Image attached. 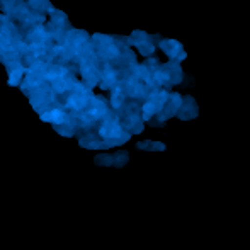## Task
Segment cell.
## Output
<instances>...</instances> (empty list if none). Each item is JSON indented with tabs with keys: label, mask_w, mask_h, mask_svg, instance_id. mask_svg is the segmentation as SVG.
I'll list each match as a JSON object with an SVG mask.
<instances>
[{
	"label": "cell",
	"mask_w": 250,
	"mask_h": 250,
	"mask_svg": "<svg viewBox=\"0 0 250 250\" xmlns=\"http://www.w3.org/2000/svg\"><path fill=\"white\" fill-rule=\"evenodd\" d=\"M77 68V75H79L80 82L85 85V89L92 90L94 87L99 85V79H101V62L97 60L96 55H90L89 58L82 60Z\"/></svg>",
	"instance_id": "277c9868"
},
{
	"label": "cell",
	"mask_w": 250,
	"mask_h": 250,
	"mask_svg": "<svg viewBox=\"0 0 250 250\" xmlns=\"http://www.w3.org/2000/svg\"><path fill=\"white\" fill-rule=\"evenodd\" d=\"M26 3L33 12L40 14V16H44V17H48L53 10H55V7L51 5L50 0H26Z\"/></svg>",
	"instance_id": "ac0fdd59"
},
{
	"label": "cell",
	"mask_w": 250,
	"mask_h": 250,
	"mask_svg": "<svg viewBox=\"0 0 250 250\" xmlns=\"http://www.w3.org/2000/svg\"><path fill=\"white\" fill-rule=\"evenodd\" d=\"M92 129L96 131V135L99 136L102 142L105 143V146H107V148L119 146V145H123V143H126L129 138H131V135H129V133H126L125 129L121 128V125H119L114 111H109L107 114H105L96 126H94Z\"/></svg>",
	"instance_id": "7a4b0ae2"
},
{
	"label": "cell",
	"mask_w": 250,
	"mask_h": 250,
	"mask_svg": "<svg viewBox=\"0 0 250 250\" xmlns=\"http://www.w3.org/2000/svg\"><path fill=\"white\" fill-rule=\"evenodd\" d=\"M5 70H7V75H9L7 83H9L10 87H19L21 82H22L24 73H26V68L22 66V63L21 62L10 63V65L5 66Z\"/></svg>",
	"instance_id": "9a60e30c"
},
{
	"label": "cell",
	"mask_w": 250,
	"mask_h": 250,
	"mask_svg": "<svg viewBox=\"0 0 250 250\" xmlns=\"http://www.w3.org/2000/svg\"><path fill=\"white\" fill-rule=\"evenodd\" d=\"M158 48H160V50L167 55L168 62H175V63H179V65H181V63L188 58V53H186L181 41L172 40V38H170V40H162L160 44H158Z\"/></svg>",
	"instance_id": "8fae6325"
},
{
	"label": "cell",
	"mask_w": 250,
	"mask_h": 250,
	"mask_svg": "<svg viewBox=\"0 0 250 250\" xmlns=\"http://www.w3.org/2000/svg\"><path fill=\"white\" fill-rule=\"evenodd\" d=\"M160 41H162L160 34H148L145 31H133L131 36H128L129 48H136L145 58L153 56V53L158 48Z\"/></svg>",
	"instance_id": "8992f818"
},
{
	"label": "cell",
	"mask_w": 250,
	"mask_h": 250,
	"mask_svg": "<svg viewBox=\"0 0 250 250\" xmlns=\"http://www.w3.org/2000/svg\"><path fill=\"white\" fill-rule=\"evenodd\" d=\"M119 80H121V75H119V72L111 63H101V79H99L101 90H111Z\"/></svg>",
	"instance_id": "4fadbf2b"
},
{
	"label": "cell",
	"mask_w": 250,
	"mask_h": 250,
	"mask_svg": "<svg viewBox=\"0 0 250 250\" xmlns=\"http://www.w3.org/2000/svg\"><path fill=\"white\" fill-rule=\"evenodd\" d=\"M168 97V90L165 89H155L148 94L145 101L142 102V118L143 123H148L150 119H153L158 112L162 111V107L165 105Z\"/></svg>",
	"instance_id": "ba28073f"
},
{
	"label": "cell",
	"mask_w": 250,
	"mask_h": 250,
	"mask_svg": "<svg viewBox=\"0 0 250 250\" xmlns=\"http://www.w3.org/2000/svg\"><path fill=\"white\" fill-rule=\"evenodd\" d=\"M116 112L121 128L129 135H138L145 128V123L142 118V102L138 101H126Z\"/></svg>",
	"instance_id": "3957f363"
},
{
	"label": "cell",
	"mask_w": 250,
	"mask_h": 250,
	"mask_svg": "<svg viewBox=\"0 0 250 250\" xmlns=\"http://www.w3.org/2000/svg\"><path fill=\"white\" fill-rule=\"evenodd\" d=\"M0 46H16L21 50H27L21 38L19 27L3 14H0Z\"/></svg>",
	"instance_id": "52a82bcc"
},
{
	"label": "cell",
	"mask_w": 250,
	"mask_h": 250,
	"mask_svg": "<svg viewBox=\"0 0 250 250\" xmlns=\"http://www.w3.org/2000/svg\"><path fill=\"white\" fill-rule=\"evenodd\" d=\"M129 160V155L126 150H118L114 153H101L96 157L97 165H104V167H125Z\"/></svg>",
	"instance_id": "7c38bea8"
},
{
	"label": "cell",
	"mask_w": 250,
	"mask_h": 250,
	"mask_svg": "<svg viewBox=\"0 0 250 250\" xmlns=\"http://www.w3.org/2000/svg\"><path fill=\"white\" fill-rule=\"evenodd\" d=\"M94 55L101 63H112L123 51L129 50L128 36H107V34H94L90 38Z\"/></svg>",
	"instance_id": "6da1fadb"
},
{
	"label": "cell",
	"mask_w": 250,
	"mask_h": 250,
	"mask_svg": "<svg viewBox=\"0 0 250 250\" xmlns=\"http://www.w3.org/2000/svg\"><path fill=\"white\" fill-rule=\"evenodd\" d=\"M121 85H123V89H125L126 99H129V101L143 102L151 92L150 87L146 85L145 82H142L140 79H136L135 75L125 77V79L121 80Z\"/></svg>",
	"instance_id": "30bf717a"
},
{
	"label": "cell",
	"mask_w": 250,
	"mask_h": 250,
	"mask_svg": "<svg viewBox=\"0 0 250 250\" xmlns=\"http://www.w3.org/2000/svg\"><path fill=\"white\" fill-rule=\"evenodd\" d=\"M199 116V105L192 96H182L181 107L177 111V118L181 121H191Z\"/></svg>",
	"instance_id": "5bb4252c"
},
{
	"label": "cell",
	"mask_w": 250,
	"mask_h": 250,
	"mask_svg": "<svg viewBox=\"0 0 250 250\" xmlns=\"http://www.w3.org/2000/svg\"><path fill=\"white\" fill-rule=\"evenodd\" d=\"M181 102H182V96L179 92H168V97H167V102L165 105L162 107V111L155 116L153 119H150L148 125L153 126V128H162L165 126V123L168 121L170 118L177 116V111L181 107Z\"/></svg>",
	"instance_id": "9c48e42d"
},
{
	"label": "cell",
	"mask_w": 250,
	"mask_h": 250,
	"mask_svg": "<svg viewBox=\"0 0 250 250\" xmlns=\"http://www.w3.org/2000/svg\"><path fill=\"white\" fill-rule=\"evenodd\" d=\"M40 116H41V119H43V121L51 123L53 126H58V125H62V123L65 121L66 116H68V112H66L65 109L60 107V105H56V107H53V109H50V111L43 112V114H40Z\"/></svg>",
	"instance_id": "e0dca14e"
},
{
	"label": "cell",
	"mask_w": 250,
	"mask_h": 250,
	"mask_svg": "<svg viewBox=\"0 0 250 250\" xmlns=\"http://www.w3.org/2000/svg\"><path fill=\"white\" fill-rule=\"evenodd\" d=\"M27 97H29L34 111H38L40 114H43V112L50 111V109L58 105V102H56V94L53 92V89L48 82H43L41 85H38L36 89H33Z\"/></svg>",
	"instance_id": "5b68a950"
},
{
	"label": "cell",
	"mask_w": 250,
	"mask_h": 250,
	"mask_svg": "<svg viewBox=\"0 0 250 250\" xmlns=\"http://www.w3.org/2000/svg\"><path fill=\"white\" fill-rule=\"evenodd\" d=\"M109 92H111V96H109V105H111L112 111H118V109L121 107L126 101H128L126 99L125 89H123V85H121V80H119V82L116 83Z\"/></svg>",
	"instance_id": "2e32d148"
},
{
	"label": "cell",
	"mask_w": 250,
	"mask_h": 250,
	"mask_svg": "<svg viewBox=\"0 0 250 250\" xmlns=\"http://www.w3.org/2000/svg\"><path fill=\"white\" fill-rule=\"evenodd\" d=\"M136 148L145 150V151H164L167 146H165L162 142H151V140H145V142L136 143Z\"/></svg>",
	"instance_id": "ffe728a7"
},
{
	"label": "cell",
	"mask_w": 250,
	"mask_h": 250,
	"mask_svg": "<svg viewBox=\"0 0 250 250\" xmlns=\"http://www.w3.org/2000/svg\"><path fill=\"white\" fill-rule=\"evenodd\" d=\"M24 2L26 0H0V10H2L3 16L10 17L14 12H17L24 5Z\"/></svg>",
	"instance_id": "d6986e66"
}]
</instances>
